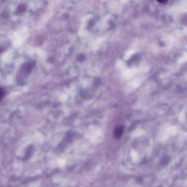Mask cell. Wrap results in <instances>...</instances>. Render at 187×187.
Returning a JSON list of instances; mask_svg holds the SVG:
<instances>
[{
	"label": "cell",
	"instance_id": "cell-1",
	"mask_svg": "<svg viewBox=\"0 0 187 187\" xmlns=\"http://www.w3.org/2000/svg\"><path fill=\"white\" fill-rule=\"evenodd\" d=\"M35 63L34 62H30L23 64L21 69V73L23 76L28 75L34 68Z\"/></svg>",
	"mask_w": 187,
	"mask_h": 187
},
{
	"label": "cell",
	"instance_id": "cell-2",
	"mask_svg": "<svg viewBox=\"0 0 187 187\" xmlns=\"http://www.w3.org/2000/svg\"><path fill=\"white\" fill-rule=\"evenodd\" d=\"M124 128V126L121 125L118 126L116 129L114 131V135L116 139H119L121 137Z\"/></svg>",
	"mask_w": 187,
	"mask_h": 187
},
{
	"label": "cell",
	"instance_id": "cell-3",
	"mask_svg": "<svg viewBox=\"0 0 187 187\" xmlns=\"http://www.w3.org/2000/svg\"><path fill=\"white\" fill-rule=\"evenodd\" d=\"M169 157L167 156H163L161 159V163L163 165H166L169 163Z\"/></svg>",
	"mask_w": 187,
	"mask_h": 187
},
{
	"label": "cell",
	"instance_id": "cell-4",
	"mask_svg": "<svg viewBox=\"0 0 187 187\" xmlns=\"http://www.w3.org/2000/svg\"><path fill=\"white\" fill-rule=\"evenodd\" d=\"M77 58L78 61L82 62L85 59V56L83 54H80L78 55Z\"/></svg>",
	"mask_w": 187,
	"mask_h": 187
},
{
	"label": "cell",
	"instance_id": "cell-5",
	"mask_svg": "<svg viewBox=\"0 0 187 187\" xmlns=\"http://www.w3.org/2000/svg\"><path fill=\"white\" fill-rule=\"evenodd\" d=\"M4 95V91L2 88L1 87H0V101H1L2 98H3Z\"/></svg>",
	"mask_w": 187,
	"mask_h": 187
},
{
	"label": "cell",
	"instance_id": "cell-6",
	"mask_svg": "<svg viewBox=\"0 0 187 187\" xmlns=\"http://www.w3.org/2000/svg\"><path fill=\"white\" fill-rule=\"evenodd\" d=\"M156 1L160 3L165 4L167 3L168 0H156Z\"/></svg>",
	"mask_w": 187,
	"mask_h": 187
},
{
	"label": "cell",
	"instance_id": "cell-7",
	"mask_svg": "<svg viewBox=\"0 0 187 187\" xmlns=\"http://www.w3.org/2000/svg\"><path fill=\"white\" fill-rule=\"evenodd\" d=\"M4 50V49L0 48V52H2Z\"/></svg>",
	"mask_w": 187,
	"mask_h": 187
}]
</instances>
